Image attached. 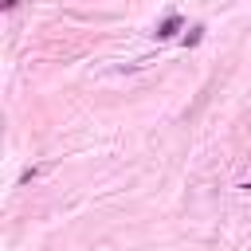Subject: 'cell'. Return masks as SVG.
I'll list each match as a JSON object with an SVG mask.
<instances>
[{"instance_id": "obj_1", "label": "cell", "mask_w": 251, "mask_h": 251, "mask_svg": "<svg viewBox=\"0 0 251 251\" xmlns=\"http://www.w3.org/2000/svg\"><path fill=\"white\" fill-rule=\"evenodd\" d=\"M176 31H180V16H169V20L157 27V39H173Z\"/></svg>"}, {"instance_id": "obj_2", "label": "cell", "mask_w": 251, "mask_h": 251, "mask_svg": "<svg viewBox=\"0 0 251 251\" xmlns=\"http://www.w3.org/2000/svg\"><path fill=\"white\" fill-rule=\"evenodd\" d=\"M200 31H204V27H192V31L184 35V43H188V47H192V43H200Z\"/></svg>"}]
</instances>
